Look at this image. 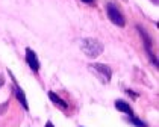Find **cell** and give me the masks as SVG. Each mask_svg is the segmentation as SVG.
Segmentation results:
<instances>
[{
    "instance_id": "4",
    "label": "cell",
    "mask_w": 159,
    "mask_h": 127,
    "mask_svg": "<svg viewBox=\"0 0 159 127\" xmlns=\"http://www.w3.org/2000/svg\"><path fill=\"white\" fill-rule=\"evenodd\" d=\"M26 61H27L29 67H30L34 71H38V70H39V61H38L37 55H35L34 50H30V49L26 50Z\"/></svg>"
},
{
    "instance_id": "5",
    "label": "cell",
    "mask_w": 159,
    "mask_h": 127,
    "mask_svg": "<svg viewBox=\"0 0 159 127\" xmlns=\"http://www.w3.org/2000/svg\"><path fill=\"white\" fill-rule=\"evenodd\" d=\"M14 91H15V95H17V99H18V102L21 103L23 106H25V109H27V102H26V95L25 92L21 91V88L17 85V83H14Z\"/></svg>"
},
{
    "instance_id": "6",
    "label": "cell",
    "mask_w": 159,
    "mask_h": 127,
    "mask_svg": "<svg viewBox=\"0 0 159 127\" xmlns=\"http://www.w3.org/2000/svg\"><path fill=\"white\" fill-rule=\"evenodd\" d=\"M115 107H117L118 111H121V112H126L127 115H134L132 114V107L129 106V103L123 102V100H117V102H115Z\"/></svg>"
},
{
    "instance_id": "7",
    "label": "cell",
    "mask_w": 159,
    "mask_h": 127,
    "mask_svg": "<svg viewBox=\"0 0 159 127\" xmlns=\"http://www.w3.org/2000/svg\"><path fill=\"white\" fill-rule=\"evenodd\" d=\"M49 97H50V100L55 103L56 106H59V107H62V109H67V107H68V104L64 102L62 99H59V97H58L55 92H49Z\"/></svg>"
},
{
    "instance_id": "2",
    "label": "cell",
    "mask_w": 159,
    "mask_h": 127,
    "mask_svg": "<svg viewBox=\"0 0 159 127\" xmlns=\"http://www.w3.org/2000/svg\"><path fill=\"white\" fill-rule=\"evenodd\" d=\"M88 68H89V71H93L103 83H108L111 80L112 71H111V68L108 65H105V64H89Z\"/></svg>"
},
{
    "instance_id": "8",
    "label": "cell",
    "mask_w": 159,
    "mask_h": 127,
    "mask_svg": "<svg viewBox=\"0 0 159 127\" xmlns=\"http://www.w3.org/2000/svg\"><path fill=\"white\" fill-rule=\"evenodd\" d=\"M129 121H130V123H134V124H135L136 127H146V123L139 121L138 118H135L134 115H130V116H129Z\"/></svg>"
},
{
    "instance_id": "3",
    "label": "cell",
    "mask_w": 159,
    "mask_h": 127,
    "mask_svg": "<svg viewBox=\"0 0 159 127\" xmlns=\"http://www.w3.org/2000/svg\"><path fill=\"white\" fill-rule=\"evenodd\" d=\"M106 12H108V18L114 24L117 26H124V17L120 12V9L114 5V3H108L106 5Z\"/></svg>"
},
{
    "instance_id": "9",
    "label": "cell",
    "mask_w": 159,
    "mask_h": 127,
    "mask_svg": "<svg viewBox=\"0 0 159 127\" xmlns=\"http://www.w3.org/2000/svg\"><path fill=\"white\" fill-rule=\"evenodd\" d=\"M3 83H5V79H3V76H2V74H0V86H2V85H3Z\"/></svg>"
},
{
    "instance_id": "1",
    "label": "cell",
    "mask_w": 159,
    "mask_h": 127,
    "mask_svg": "<svg viewBox=\"0 0 159 127\" xmlns=\"http://www.w3.org/2000/svg\"><path fill=\"white\" fill-rule=\"evenodd\" d=\"M82 50L89 58H97L103 53V44L94 38H85L82 41Z\"/></svg>"
},
{
    "instance_id": "11",
    "label": "cell",
    "mask_w": 159,
    "mask_h": 127,
    "mask_svg": "<svg viewBox=\"0 0 159 127\" xmlns=\"http://www.w3.org/2000/svg\"><path fill=\"white\" fill-rule=\"evenodd\" d=\"M46 127H55V126H53L52 123H47V124H46Z\"/></svg>"
},
{
    "instance_id": "10",
    "label": "cell",
    "mask_w": 159,
    "mask_h": 127,
    "mask_svg": "<svg viewBox=\"0 0 159 127\" xmlns=\"http://www.w3.org/2000/svg\"><path fill=\"white\" fill-rule=\"evenodd\" d=\"M82 2H85V3H93L94 0H82Z\"/></svg>"
}]
</instances>
